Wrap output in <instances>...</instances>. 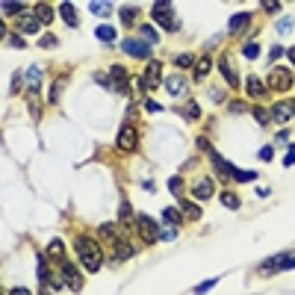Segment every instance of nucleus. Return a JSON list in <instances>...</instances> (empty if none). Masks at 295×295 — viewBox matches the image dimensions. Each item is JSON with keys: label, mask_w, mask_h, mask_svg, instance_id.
I'll return each instance as SVG.
<instances>
[{"label": "nucleus", "mask_w": 295, "mask_h": 295, "mask_svg": "<svg viewBox=\"0 0 295 295\" xmlns=\"http://www.w3.org/2000/svg\"><path fill=\"white\" fill-rule=\"evenodd\" d=\"M62 251H65V245H62V239H53V242L47 245V254H50V257H62Z\"/></svg>", "instance_id": "obj_32"}, {"label": "nucleus", "mask_w": 295, "mask_h": 295, "mask_svg": "<svg viewBox=\"0 0 295 295\" xmlns=\"http://www.w3.org/2000/svg\"><path fill=\"white\" fill-rule=\"evenodd\" d=\"M115 148H118L121 154H130L133 148H136V130H133L130 124H124V127L118 130V139H115Z\"/></svg>", "instance_id": "obj_9"}, {"label": "nucleus", "mask_w": 295, "mask_h": 295, "mask_svg": "<svg viewBox=\"0 0 295 295\" xmlns=\"http://www.w3.org/2000/svg\"><path fill=\"white\" fill-rule=\"evenodd\" d=\"M59 100V80L53 83V89H50V103H56Z\"/></svg>", "instance_id": "obj_45"}, {"label": "nucleus", "mask_w": 295, "mask_h": 295, "mask_svg": "<svg viewBox=\"0 0 295 295\" xmlns=\"http://www.w3.org/2000/svg\"><path fill=\"white\" fill-rule=\"evenodd\" d=\"M242 109H245V103H242V100H233V103H230V112H242Z\"/></svg>", "instance_id": "obj_48"}, {"label": "nucleus", "mask_w": 295, "mask_h": 295, "mask_svg": "<svg viewBox=\"0 0 295 295\" xmlns=\"http://www.w3.org/2000/svg\"><path fill=\"white\" fill-rule=\"evenodd\" d=\"M192 198H195V201L213 198V180H210V177H198L195 186H192Z\"/></svg>", "instance_id": "obj_12"}, {"label": "nucleus", "mask_w": 295, "mask_h": 295, "mask_svg": "<svg viewBox=\"0 0 295 295\" xmlns=\"http://www.w3.org/2000/svg\"><path fill=\"white\" fill-rule=\"evenodd\" d=\"M183 216H186V219H201V210H198L195 204L186 201V204H183Z\"/></svg>", "instance_id": "obj_35"}, {"label": "nucleus", "mask_w": 295, "mask_h": 295, "mask_svg": "<svg viewBox=\"0 0 295 295\" xmlns=\"http://www.w3.org/2000/svg\"><path fill=\"white\" fill-rule=\"evenodd\" d=\"M213 287H216V278H213V281H204L201 287H195V295H204V293H210Z\"/></svg>", "instance_id": "obj_38"}, {"label": "nucleus", "mask_w": 295, "mask_h": 295, "mask_svg": "<svg viewBox=\"0 0 295 295\" xmlns=\"http://www.w3.org/2000/svg\"><path fill=\"white\" fill-rule=\"evenodd\" d=\"M74 248H77V257H80L86 272H98L100 263H103V251H100V245L92 236H77L74 239Z\"/></svg>", "instance_id": "obj_1"}, {"label": "nucleus", "mask_w": 295, "mask_h": 295, "mask_svg": "<svg viewBox=\"0 0 295 295\" xmlns=\"http://www.w3.org/2000/svg\"><path fill=\"white\" fill-rule=\"evenodd\" d=\"M174 236H177V228H174V225H165V228L160 230V239H174Z\"/></svg>", "instance_id": "obj_37"}, {"label": "nucleus", "mask_w": 295, "mask_h": 295, "mask_svg": "<svg viewBox=\"0 0 295 295\" xmlns=\"http://www.w3.org/2000/svg\"><path fill=\"white\" fill-rule=\"evenodd\" d=\"M21 9H24V3H9V0L3 3V12H6V15H18V18H21V15H24Z\"/></svg>", "instance_id": "obj_31"}, {"label": "nucleus", "mask_w": 295, "mask_h": 295, "mask_svg": "<svg viewBox=\"0 0 295 295\" xmlns=\"http://www.w3.org/2000/svg\"><path fill=\"white\" fill-rule=\"evenodd\" d=\"M18 83H21V74H15V77H12V86H9V92H12V95L18 92Z\"/></svg>", "instance_id": "obj_47"}, {"label": "nucleus", "mask_w": 295, "mask_h": 295, "mask_svg": "<svg viewBox=\"0 0 295 295\" xmlns=\"http://www.w3.org/2000/svg\"><path fill=\"white\" fill-rule=\"evenodd\" d=\"M263 9H266V12H278L281 3H278V0H263Z\"/></svg>", "instance_id": "obj_43"}, {"label": "nucleus", "mask_w": 295, "mask_h": 295, "mask_svg": "<svg viewBox=\"0 0 295 295\" xmlns=\"http://www.w3.org/2000/svg\"><path fill=\"white\" fill-rule=\"evenodd\" d=\"M254 118H257V124H260V127H266V124L272 121V112H269L266 106H254Z\"/></svg>", "instance_id": "obj_24"}, {"label": "nucleus", "mask_w": 295, "mask_h": 295, "mask_svg": "<svg viewBox=\"0 0 295 295\" xmlns=\"http://www.w3.org/2000/svg\"><path fill=\"white\" fill-rule=\"evenodd\" d=\"M100 233H106V236L112 239V248H115V257H118V260H127V257L133 254V245L124 239V236H118L112 225H100Z\"/></svg>", "instance_id": "obj_2"}, {"label": "nucleus", "mask_w": 295, "mask_h": 295, "mask_svg": "<svg viewBox=\"0 0 295 295\" xmlns=\"http://www.w3.org/2000/svg\"><path fill=\"white\" fill-rule=\"evenodd\" d=\"M100 38V41H106V44H109V41H112V38H115V30H112V27H98V33H95Z\"/></svg>", "instance_id": "obj_33"}, {"label": "nucleus", "mask_w": 295, "mask_h": 295, "mask_svg": "<svg viewBox=\"0 0 295 295\" xmlns=\"http://www.w3.org/2000/svg\"><path fill=\"white\" fill-rule=\"evenodd\" d=\"M38 27H41V21H38L35 15H27V12H24V15L18 18V30H21V33L35 35V33H38Z\"/></svg>", "instance_id": "obj_13"}, {"label": "nucleus", "mask_w": 295, "mask_h": 295, "mask_svg": "<svg viewBox=\"0 0 295 295\" xmlns=\"http://www.w3.org/2000/svg\"><path fill=\"white\" fill-rule=\"evenodd\" d=\"M136 222H139V233H142V242H145V245H154V242L160 239V230L163 228H160L151 216H139Z\"/></svg>", "instance_id": "obj_4"}, {"label": "nucleus", "mask_w": 295, "mask_h": 295, "mask_svg": "<svg viewBox=\"0 0 295 295\" xmlns=\"http://www.w3.org/2000/svg\"><path fill=\"white\" fill-rule=\"evenodd\" d=\"M219 71H222V77L228 80L230 86H236V83H239V80H236V71L230 68V62H228V59H222V62H219Z\"/></svg>", "instance_id": "obj_20"}, {"label": "nucleus", "mask_w": 295, "mask_h": 295, "mask_svg": "<svg viewBox=\"0 0 295 295\" xmlns=\"http://www.w3.org/2000/svg\"><path fill=\"white\" fill-rule=\"evenodd\" d=\"M121 21L130 27L133 21H136V6H124V9H121Z\"/></svg>", "instance_id": "obj_34"}, {"label": "nucleus", "mask_w": 295, "mask_h": 295, "mask_svg": "<svg viewBox=\"0 0 295 295\" xmlns=\"http://www.w3.org/2000/svg\"><path fill=\"white\" fill-rule=\"evenodd\" d=\"M174 65L192 68V65H195V56H192V53H177V56H174Z\"/></svg>", "instance_id": "obj_28"}, {"label": "nucleus", "mask_w": 295, "mask_h": 295, "mask_svg": "<svg viewBox=\"0 0 295 295\" xmlns=\"http://www.w3.org/2000/svg\"><path fill=\"white\" fill-rule=\"evenodd\" d=\"M142 89H157L160 86V62H148L145 65V74L139 77Z\"/></svg>", "instance_id": "obj_11"}, {"label": "nucleus", "mask_w": 295, "mask_h": 295, "mask_svg": "<svg viewBox=\"0 0 295 295\" xmlns=\"http://www.w3.org/2000/svg\"><path fill=\"white\" fill-rule=\"evenodd\" d=\"M121 50L127 56H139V59H148L151 56V44L148 41H139V38H124L121 41Z\"/></svg>", "instance_id": "obj_8"}, {"label": "nucleus", "mask_w": 295, "mask_h": 295, "mask_svg": "<svg viewBox=\"0 0 295 295\" xmlns=\"http://www.w3.org/2000/svg\"><path fill=\"white\" fill-rule=\"evenodd\" d=\"M38 44H41V47H56V44H59V38H56V35H44Z\"/></svg>", "instance_id": "obj_40"}, {"label": "nucleus", "mask_w": 295, "mask_h": 295, "mask_svg": "<svg viewBox=\"0 0 295 295\" xmlns=\"http://www.w3.org/2000/svg\"><path fill=\"white\" fill-rule=\"evenodd\" d=\"M145 109H148V112H160V109H163V106H160V103H157V100H145Z\"/></svg>", "instance_id": "obj_44"}, {"label": "nucleus", "mask_w": 295, "mask_h": 295, "mask_svg": "<svg viewBox=\"0 0 295 295\" xmlns=\"http://www.w3.org/2000/svg\"><path fill=\"white\" fill-rule=\"evenodd\" d=\"M35 18H38L41 24H50V21H53V9H50L47 3H38V6H35Z\"/></svg>", "instance_id": "obj_19"}, {"label": "nucleus", "mask_w": 295, "mask_h": 295, "mask_svg": "<svg viewBox=\"0 0 295 295\" xmlns=\"http://www.w3.org/2000/svg\"><path fill=\"white\" fill-rule=\"evenodd\" d=\"M89 12H92V15H98V18H106V15L112 12V6H109V3H98V0H95V3H89Z\"/></svg>", "instance_id": "obj_21"}, {"label": "nucleus", "mask_w": 295, "mask_h": 295, "mask_svg": "<svg viewBox=\"0 0 295 295\" xmlns=\"http://www.w3.org/2000/svg\"><path fill=\"white\" fill-rule=\"evenodd\" d=\"M38 278H41V284H50V269H47L44 254H38Z\"/></svg>", "instance_id": "obj_25"}, {"label": "nucleus", "mask_w": 295, "mask_h": 295, "mask_svg": "<svg viewBox=\"0 0 295 295\" xmlns=\"http://www.w3.org/2000/svg\"><path fill=\"white\" fill-rule=\"evenodd\" d=\"M245 89H248V95H251V98H263L269 86L263 83L260 77H248V83H245Z\"/></svg>", "instance_id": "obj_16"}, {"label": "nucleus", "mask_w": 295, "mask_h": 295, "mask_svg": "<svg viewBox=\"0 0 295 295\" xmlns=\"http://www.w3.org/2000/svg\"><path fill=\"white\" fill-rule=\"evenodd\" d=\"M222 204H225L228 210H239V198L233 195V192H222Z\"/></svg>", "instance_id": "obj_30"}, {"label": "nucleus", "mask_w": 295, "mask_h": 295, "mask_svg": "<svg viewBox=\"0 0 295 295\" xmlns=\"http://www.w3.org/2000/svg\"><path fill=\"white\" fill-rule=\"evenodd\" d=\"M151 18H154V21H160L165 30H177V21L171 18V3H165V0L154 3V9H151Z\"/></svg>", "instance_id": "obj_5"}, {"label": "nucleus", "mask_w": 295, "mask_h": 295, "mask_svg": "<svg viewBox=\"0 0 295 295\" xmlns=\"http://www.w3.org/2000/svg\"><path fill=\"white\" fill-rule=\"evenodd\" d=\"M168 189H171L174 195H180V189H183V183H180V177H171V180H168Z\"/></svg>", "instance_id": "obj_41"}, {"label": "nucleus", "mask_w": 295, "mask_h": 295, "mask_svg": "<svg viewBox=\"0 0 295 295\" xmlns=\"http://www.w3.org/2000/svg\"><path fill=\"white\" fill-rule=\"evenodd\" d=\"M210 68H213V62H210L207 56H204L201 62H195V80H204V77L210 74Z\"/></svg>", "instance_id": "obj_23"}, {"label": "nucleus", "mask_w": 295, "mask_h": 295, "mask_svg": "<svg viewBox=\"0 0 295 295\" xmlns=\"http://www.w3.org/2000/svg\"><path fill=\"white\" fill-rule=\"evenodd\" d=\"M290 27H293V18H281L278 21V33H290Z\"/></svg>", "instance_id": "obj_39"}, {"label": "nucleus", "mask_w": 295, "mask_h": 295, "mask_svg": "<svg viewBox=\"0 0 295 295\" xmlns=\"http://www.w3.org/2000/svg\"><path fill=\"white\" fill-rule=\"evenodd\" d=\"M269 86L278 89V92H287V89L293 86V74H290V68H272V71H269Z\"/></svg>", "instance_id": "obj_6"}, {"label": "nucleus", "mask_w": 295, "mask_h": 295, "mask_svg": "<svg viewBox=\"0 0 295 295\" xmlns=\"http://www.w3.org/2000/svg\"><path fill=\"white\" fill-rule=\"evenodd\" d=\"M9 295H33V293H30V290H24V287H15Z\"/></svg>", "instance_id": "obj_50"}, {"label": "nucleus", "mask_w": 295, "mask_h": 295, "mask_svg": "<svg viewBox=\"0 0 295 295\" xmlns=\"http://www.w3.org/2000/svg\"><path fill=\"white\" fill-rule=\"evenodd\" d=\"M139 35H142L148 44H157V41H160V33H157L154 27H148V24H145V27H139Z\"/></svg>", "instance_id": "obj_22"}, {"label": "nucleus", "mask_w": 295, "mask_h": 295, "mask_svg": "<svg viewBox=\"0 0 295 295\" xmlns=\"http://www.w3.org/2000/svg\"><path fill=\"white\" fill-rule=\"evenodd\" d=\"M59 12H62V21H65L68 27H77V12H74L71 3H59Z\"/></svg>", "instance_id": "obj_18"}, {"label": "nucleus", "mask_w": 295, "mask_h": 295, "mask_svg": "<svg viewBox=\"0 0 295 295\" xmlns=\"http://www.w3.org/2000/svg\"><path fill=\"white\" fill-rule=\"evenodd\" d=\"M242 53H245V59H254V56L260 53V47H257V41H248V44L242 47Z\"/></svg>", "instance_id": "obj_36"}, {"label": "nucleus", "mask_w": 295, "mask_h": 295, "mask_svg": "<svg viewBox=\"0 0 295 295\" xmlns=\"http://www.w3.org/2000/svg\"><path fill=\"white\" fill-rule=\"evenodd\" d=\"M163 222H165V225H174V228H177V225H180V213H177L174 207H168V210H163Z\"/></svg>", "instance_id": "obj_26"}, {"label": "nucleus", "mask_w": 295, "mask_h": 295, "mask_svg": "<svg viewBox=\"0 0 295 295\" xmlns=\"http://www.w3.org/2000/svg\"><path fill=\"white\" fill-rule=\"evenodd\" d=\"M9 44H12V47H18V50H21V47H24V38H18V35H12V38H9Z\"/></svg>", "instance_id": "obj_46"}, {"label": "nucleus", "mask_w": 295, "mask_h": 295, "mask_svg": "<svg viewBox=\"0 0 295 295\" xmlns=\"http://www.w3.org/2000/svg\"><path fill=\"white\" fill-rule=\"evenodd\" d=\"M62 281H65V287L71 293H80L83 290V275H80V269L74 263H62Z\"/></svg>", "instance_id": "obj_7"}, {"label": "nucleus", "mask_w": 295, "mask_h": 295, "mask_svg": "<svg viewBox=\"0 0 295 295\" xmlns=\"http://www.w3.org/2000/svg\"><path fill=\"white\" fill-rule=\"evenodd\" d=\"M248 24H251V12H236V15L230 18L228 30H230V33H233V35H236V33H242V30H245Z\"/></svg>", "instance_id": "obj_14"}, {"label": "nucleus", "mask_w": 295, "mask_h": 295, "mask_svg": "<svg viewBox=\"0 0 295 295\" xmlns=\"http://www.w3.org/2000/svg\"><path fill=\"white\" fill-rule=\"evenodd\" d=\"M269 112H272V118H275L278 124H287V121L295 115V103H290V100H281V103H275Z\"/></svg>", "instance_id": "obj_10"}, {"label": "nucleus", "mask_w": 295, "mask_h": 295, "mask_svg": "<svg viewBox=\"0 0 295 295\" xmlns=\"http://www.w3.org/2000/svg\"><path fill=\"white\" fill-rule=\"evenodd\" d=\"M272 154H275V148H272V145H266V148H260V154H257V157L266 163V160H272Z\"/></svg>", "instance_id": "obj_42"}, {"label": "nucleus", "mask_w": 295, "mask_h": 295, "mask_svg": "<svg viewBox=\"0 0 295 295\" xmlns=\"http://www.w3.org/2000/svg\"><path fill=\"white\" fill-rule=\"evenodd\" d=\"M183 115H186L189 121H195V118H201V106H198L195 100H189V103L183 106Z\"/></svg>", "instance_id": "obj_27"}, {"label": "nucleus", "mask_w": 295, "mask_h": 295, "mask_svg": "<svg viewBox=\"0 0 295 295\" xmlns=\"http://www.w3.org/2000/svg\"><path fill=\"white\" fill-rule=\"evenodd\" d=\"M27 80H30V86H33V89H38V80H41V68H38V65H30V68H27Z\"/></svg>", "instance_id": "obj_29"}, {"label": "nucleus", "mask_w": 295, "mask_h": 295, "mask_svg": "<svg viewBox=\"0 0 295 295\" xmlns=\"http://www.w3.org/2000/svg\"><path fill=\"white\" fill-rule=\"evenodd\" d=\"M284 269H295V254H278V257L266 260L260 266V275H275V272H284Z\"/></svg>", "instance_id": "obj_3"}, {"label": "nucleus", "mask_w": 295, "mask_h": 295, "mask_svg": "<svg viewBox=\"0 0 295 295\" xmlns=\"http://www.w3.org/2000/svg\"><path fill=\"white\" fill-rule=\"evenodd\" d=\"M295 163V145L290 148V154H287V160H284V165H293Z\"/></svg>", "instance_id": "obj_49"}, {"label": "nucleus", "mask_w": 295, "mask_h": 295, "mask_svg": "<svg viewBox=\"0 0 295 295\" xmlns=\"http://www.w3.org/2000/svg\"><path fill=\"white\" fill-rule=\"evenodd\" d=\"M109 74L118 80V83H115V89H118V92H127V71H124L121 65H112V68H109Z\"/></svg>", "instance_id": "obj_17"}, {"label": "nucleus", "mask_w": 295, "mask_h": 295, "mask_svg": "<svg viewBox=\"0 0 295 295\" xmlns=\"http://www.w3.org/2000/svg\"><path fill=\"white\" fill-rule=\"evenodd\" d=\"M165 89H168V95H174V98H180V95L186 92V80H183L180 74H171V77L165 80Z\"/></svg>", "instance_id": "obj_15"}, {"label": "nucleus", "mask_w": 295, "mask_h": 295, "mask_svg": "<svg viewBox=\"0 0 295 295\" xmlns=\"http://www.w3.org/2000/svg\"><path fill=\"white\" fill-rule=\"evenodd\" d=\"M287 56H290V62L295 65V47H290V50H287Z\"/></svg>", "instance_id": "obj_51"}]
</instances>
